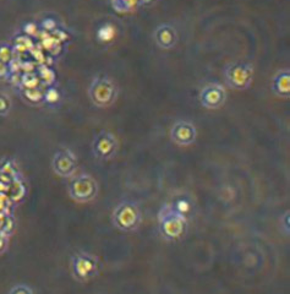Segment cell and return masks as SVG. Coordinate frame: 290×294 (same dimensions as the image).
I'll list each match as a JSON object with an SVG mask.
<instances>
[{"label":"cell","instance_id":"cell-1","mask_svg":"<svg viewBox=\"0 0 290 294\" xmlns=\"http://www.w3.org/2000/svg\"><path fill=\"white\" fill-rule=\"evenodd\" d=\"M159 234L166 241H178L186 235L189 230V217L179 212L172 202L164 203L158 211Z\"/></svg>","mask_w":290,"mask_h":294},{"label":"cell","instance_id":"cell-2","mask_svg":"<svg viewBox=\"0 0 290 294\" xmlns=\"http://www.w3.org/2000/svg\"><path fill=\"white\" fill-rule=\"evenodd\" d=\"M120 89L112 76L100 73L92 77L87 88V96L91 103L97 108H108L118 100Z\"/></svg>","mask_w":290,"mask_h":294},{"label":"cell","instance_id":"cell-3","mask_svg":"<svg viewBox=\"0 0 290 294\" xmlns=\"http://www.w3.org/2000/svg\"><path fill=\"white\" fill-rule=\"evenodd\" d=\"M70 274L76 282L86 283L100 276L102 261L93 253L79 250L71 254L69 260Z\"/></svg>","mask_w":290,"mask_h":294},{"label":"cell","instance_id":"cell-4","mask_svg":"<svg viewBox=\"0 0 290 294\" xmlns=\"http://www.w3.org/2000/svg\"><path fill=\"white\" fill-rule=\"evenodd\" d=\"M110 219L118 231L124 233H132L140 230L142 224V210L136 201H120L113 209Z\"/></svg>","mask_w":290,"mask_h":294},{"label":"cell","instance_id":"cell-5","mask_svg":"<svg viewBox=\"0 0 290 294\" xmlns=\"http://www.w3.org/2000/svg\"><path fill=\"white\" fill-rule=\"evenodd\" d=\"M67 194L70 199L77 203H91L98 197L100 185L89 173H75L69 178Z\"/></svg>","mask_w":290,"mask_h":294},{"label":"cell","instance_id":"cell-6","mask_svg":"<svg viewBox=\"0 0 290 294\" xmlns=\"http://www.w3.org/2000/svg\"><path fill=\"white\" fill-rule=\"evenodd\" d=\"M255 69L249 61H234L224 69L225 85L235 91H245L254 82Z\"/></svg>","mask_w":290,"mask_h":294},{"label":"cell","instance_id":"cell-7","mask_svg":"<svg viewBox=\"0 0 290 294\" xmlns=\"http://www.w3.org/2000/svg\"><path fill=\"white\" fill-rule=\"evenodd\" d=\"M91 151L94 159L101 162H108L115 159L119 151V140L114 132L102 130L95 134L91 142Z\"/></svg>","mask_w":290,"mask_h":294},{"label":"cell","instance_id":"cell-8","mask_svg":"<svg viewBox=\"0 0 290 294\" xmlns=\"http://www.w3.org/2000/svg\"><path fill=\"white\" fill-rule=\"evenodd\" d=\"M200 104L209 110H217L227 102V89L218 82L206 83L199 92Z\"/></svg>","mask_w":290,"mask_h":294},{"label":"cell","instance_id":"cell-9","mask_svg":"<svg viewBox=\"0 0 290 294\" xmlns=\"http://www.w3.org/2000/svg\"><path fill=\"white\" fill-rule=\"evenodd\" d=\"M79 166V161L74 151L70 148H61L54 153L52 159V169L54 174L60 178H70L75 174Z\"/></svg>","mask_w":290,"mask_h":294},{"label":"cell","instance_id":"cell-10","mask_svg":"<svg viewBox=\"0 0 290 294\" xmlns=\"http://www.w3.org/2000/svg\"><path fill=\"white\" fill-rule=\"evenodd\" d=\"M197 128L189 120H177L169 130V138L177 146L187 147L194 145L197 140Z\"/></svg>","mask_w":290,"mask_h":294},{"label":"cell","instance_id":"cell-11","mask_svg":"<svg viewBox=\"0 0 290 294\" xmlns=\"http://www.w3.org/2000/svg\"><path fill=\"white\" fill-rule=\"evenodd\" d=\"M153 41L159 49L163 51H171L177 46L179 41L178 30L174 25L169 22H163L158 25L153 31Z\"/></svg>","mask_w":290,"mask_h":294},{"label":"cell","instance_id":"cell-12","mask_svg":"<svg viewBox=\"0 0 290 294\" xmlns=\"http://www.w3.org/2000/svg\"><path fill=\"white\" fill-rule=\"evenodd\" d=\"M271 91L276 97L288 100L290 98V70L286 67L279 69L271 81Z\"/></svg>","mask_w":290,"mask_h":294},{"label":"cell","instance_id":"cell-13","mask_svg":"<svg viewBox=\"0 0 290 294\" xmlns=\"http://www.w3.org/2000/svg\"><path fill=\"white\" fill-rule=\"evenodd\" d=\"M110 6L116 14L128 15L137 10L138 3L137 0H110Z\"/></svg>","mask_w":290,"mask_h":294},{"label":"cell","instance_id":"cell-14","mask_svg":"<svg viewBox=\"0 0 290 294\" xmlns=\"http://www.w3.org/2000/svg\"><path fill=\"white\" fill-rule=\"evenodd\" d=\"M115 36V27L110 24H104L97 31V39L101 43L110 42Z\"/></svg>","mask_w":290,"mask_h":294},{"label":"cell","instance_id":"cell-15","mask_svg":"<svg viewBox=\"0 0 290 294\" xmlns=\"http://www.w3.org/2000/svg\"><path fill=\"white\" fill-rule=\"evenodd\" d=\"M23 97L26 98L30 103L38 104L43 102V95H44V89L41 87L36 88H23L22 91Z\"/></svg>","mask_w":290,"mask_h":294},{"label":"cell","instance_id":"cell-16","mask_svg":"<svg viewBox=\"0 0 290 294\" xmlns=\"http://www.w3.org/2000/svg\"><path fill=\"white\" fill-rule=\"evenodd\" d=\"M39 83H41V80H39L38 75H36V74L33 73H26L21 76L20 85H22L23 88L39 87Z\"/></svg>","mask_w":290,"mask_h":294},{"label":"cell","instance_id":"cell-17","mask_svg":"<svg viewBox=\"0 0 290 294\" xmlns=\"http://www.w3.org/2000/svg\"><path fill=\"white\" fill-rule=\"evenodd\" d=\"M12 48H14L15 53H22V52L31 51L33 48V43L30 37H17L15 39V46Z\"/></svg>","mask_w":290,"mask_h":294},{"label":"cell","instance_id":"cell-18","mask_svg":"<svg viewBox=\"0 0 290 294\" xmlns=\"http://www.w3.org/2000/svg\"><path fill=\"white\" fill-rule=\"evenodd\" d=\"M60 92L57 88L49 87L44 89V95H43V102L49 104V106H55L60 102Z\"/></svg>","mask_w":290,"mask_h":294},{"label":"cell","instance_id":"cell-19","mask_svg":"<svg viewBox=\"0 0 290 294\" xmlns=\"http://www.w3.org/2000/svg\"><path fill=\"white\" fill-rule=\"evenodd\" d=\"M38 77L39 80H42L45 85H52L55 80V74L52 69H49L48 66H44V65H41L38 67Z\"/></svg>","mask_w":290,"mask_h":294},{"label":"cell","instance_id":"cell-20","mask_svg":"<svg viewBox=\"0 0 290 294\" xmlns=\"http://www.w3.org/2000/svg\"><path fill=\"white\" fill-rule=\"evenodd\" d=\"M16 53L14 52V48L8 44H0V61L9 64L12 59H15Z\"/></svg>","mask_w":290,"mask_h":294},{"label":"cell","instance_id":"cell-21","mask_svg":"<svg viewBox=\"0 0 290 294\" xmlns=\"http://www.w3.org/2000/svg\"><path fill=\"white\" fill-rule=\"evenodd\" d=\"M278 223H279V230L283 233V235H284V237H289V234H290V227H289L290 225V212H289V210L283 213L282 217L279 218Z\"/></svg>","mask_w":290,"mask_h":294},{"label":"cell","instance_id":"cell-22","mask_svg":"<svg viewBox=\"0 0 290 294\" xmlns=\"http://www.w3.org/2000/svg\"><path fill=\"white\" fill-rule=\"evenodd\" d=\"M11 109V101L8 95L0 94V117H6Z\"/></svg>","mask_w":290,"mask_h":294},{"label":"cell","instance_id":"cell-23","mask_svg":"<svg viewBox=\"0 0 290 294\" xmlns=\"http://www.w3.org/2000/svg\"><path fill=\"white\" fill-rule=\"evenodd\" d=\"M8 294H35L33 289L26 283H17L12 286Z\"/></svg>","mask_w":290,"mask_h":294},{"label":"cell","instance_id":"cell-24","mask_svg":"<svg viewBox=\"0 0 290 294\" xmlns=\"http://www.w3.org/2000/svg\"><path fill=\"white\" fill-rule=\"evenodd\" d=\"M10 69H9V65L0 61V80H8L10 76Z\"/></svg>","mask_w":290,"mask_h":294},{"label":"cell","instance_id":"cell-25","mask_svg":"<svg viewBox=\"0 0 290 294\" xmlns=\"http://www.w3.org/2000/svg\"><path fill=\"white\" fill-rule=\"evenodd\" d=\"M23 31L27 36H33V35H36L37 31H38V27H37L35 24H27V25H25Z\"/></svg>","mask_w":290,"mask_h":294},{"label":"cell","instance_id":"cell-26","mask_svg":"<svg viewBox=\"0 0 290 294\" xmlns=\"http://www.w3.org/2000/svg\"><path fill=\"white\" fill-rule=\"evenodd\" d=\"M42 27L45 31H53L55 29L54 20H52V18H47V20H44L42 22Z\"/></svg>","mask_w":290,"mask_h":294},{"label":"cell","instance_id":"cell-27","mask_svg":"<svg viewBox=\"0 0 290 294\" xmlns=\"http://www.w3.org/2000/svg\"><path fill=\"white\" fill-rule=\"evenodd\" d=\"M138 6H143V8H150V6H153L154 4L158 3V0H137Z\"/></svg>","mask_w":290,"mask_h":294}]
</instances>
